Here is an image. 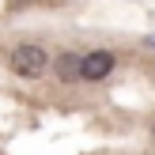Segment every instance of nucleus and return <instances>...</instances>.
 I'll return each instance as SVG.
<instances>
[{
  "label": "nucleus",
  "mask_w": 155,
  "mask_h": 155,
  "mask_svg": "<svg viewBox=\"0 0 155 155\" xmlns=\"http://www.w3.org/2000/svg\"><path fill=\"white\" fill-rule=\"evenodd\" d=\"M8 68H12L19 80H38V76H45V68H49V53L38 42H19L8 53Z\"/></svg>",
  "instance_id": "obj_1"
},
{
  "label": "nucleus",
  "mask_w": 155,
  "mask_h": 155,
  "mask_svg": "<svg viewBox=\"0 0 155 155\" xmlns=\"http://www.w3.org/2000/svg\"><path fill=\"white\" fill-rule=\"evenodd\" d=\"M114 53L110 49H91V53H83L80 57V80H87V83H98V80H106V76L114 72Z\"/></svg>",
  "instance_id": "obj_2"
},
{
  "label": "nucleus",
  "mask_w": 155,
  "mask_h": 155,
  "mask_svg": "<svg viewBox=\"0 0 155 155\" xmlns=\"http://www.w3.org/2000/svg\"><path fill=\"white\" fill-rule=\"evenodd\" d=\"M53 72H57L61 83H76V80H80V53H57Z\"/></svg>",
  "instance_id": "obj_3"
}]
</instances>
